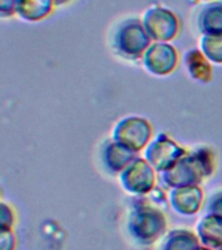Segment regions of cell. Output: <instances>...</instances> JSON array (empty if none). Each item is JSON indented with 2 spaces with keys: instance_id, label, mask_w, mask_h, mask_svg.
<instances>
[{
  "instance_id": "e0dca14e",
  "label": "cell",
  "mask_w": 222,
  "mask_h": 250,
  "mask_svg": "<svg viewBox=\"0 0 222 250\" xmlns=\"http://www.w3.org/2000/svg\"><path fill=\"white\" fill-rule=\"evenodd\" d=\"M55 5H65V4L70 3L72 0H52Z\"/></svg>"
},
{
  "instance_id": "8992f818",
  "label": "cell",
  "mask_w": 222,
  "mask_h": 250,
  "mask_svg": "<svg viewBox=\"0 0 222 250\" xmlns=\"http://www.w3.org/2000/svg\"><path fill=\"white\" fill-rule=\"evenodd\" d=\"M155 183L153 171L144 160L136 159L125 168L121 175V184L124 189L134 194H143L152 189Z\"/></svg>"
},
{
  "instance_id": "4fadbf2b",
  "label": "cell",
  "mask_w": 222,
  "mask_h": 250,
  "mask_svg": "<svg viewBox=\"0 0 222 250\" xmlns=\"http://www.w3.org/2000/svg\"><path fill=\"white\" fill-rule=\"evenodd\" d=\"M202 50L208 60L222 62V34H204Z\"/></svg>"
},
{
  "instance_id": "9a60e30c",
  "label": "cell",
  "mask_w": 222,
  "mask_h": 250,
  "mask_svg": "<svg viewBox=\"0 0 222 250\" xmlns=\"http://www.w3.org/2000/svg\"><path fill=\"white\" fill-rule=\"evenodd\" d=\"M0 15L3 19L16 15V0H0Z\"/></svg>"
},
{
  "instance_id": "52a82bcc",
  "label": "cell",
  "mask_w": 222,
  "mask_h": 250,
  "mask_svg": "<svg viewBox=\"0 0 222 250\" xmlns=\"http://www.w3.org/2000/svg\"><path fill=\"white\" fill-rule=\"evenodd\" d=\"M175 50L165 42H157L147 48L144 66L153 74H167L175 65Z\"/></svg>"
},
{
  "instance_id": "30bf717a",
  "label": "cell",
  "mask_w": 222,
  "mask_h": 250,
  "mask_svg": "<svg viewBox=\"0 0 222 250\" xmlns=\"http://www.w3.org/2000/svg\"><path fill=\"white\" fill-rule=\"evenodd\" d=\"M198 27L203 34H222V0L209 1L200 9Z\"/></svg>"
},
{
  "instance_id": "d6986e66",
  "label": "cell",
  "mask_w": 222,
  "mask_h": 250,
  "mask_svg": "<svg viewBox=\"0 0 222 250\" xmlns=\"http://www.w3.org/2000/svg\"><path fill=\"white\" fill-rule=\"evenodd\" d=\"M203 1H208L209 3V1H214V0H203Z\"/></svg>"
},
{
  "instance_id": "7a4b0ae2",
  "label": "cell",
  "mask_w": 222,
  "mask_h": 250,
  "mask_svg": "<svg viewBox=\"0 0 222 250\" xmlns=\"http://www.w3.org/2000/svg\"><path fill=\"white\" fill-rule=\"evenodd\" d=\"M149 42L151 37L144 29L142 20L134 17L121 21L114 29L112 38L113 50L126 58L146 52L149 47Z\"/></svg>"
},
{
  "instance_id": "5b68a950",
  "label": "cell",
  "mask_w": 222,
  "mask_h": 250,
  "mask_svg": "<svg viewBox=\"0 0 222 250\" xmlns=\"http://www.w3.org/2000/svg\"><path fill=\"white\" fill-rule=\"evenodd\" d=\"M147 159L159 171H167L178 162L185 154L183 148L175 145L166 136L160 134L147 148Z\"/></svg>"
},
{
  "instance_id": "ba28073f",
  "label": "cell",
  "mask_w": 222,
  "mask_h": 250,
  "mask_svg": "<svg viewBox=\"0 0 222 250\" xmlns=\"http://www.w3.org/2000/svg\"><path fill=\"white\" fill-rule=\"evenodd\" d=\"M203 202V191L200 188L182 187L174 188L170 193V203L174 211L181 215H194L200 210Z\"/></svg>"
},
{
  "instance_id": "277c9868",
  "label": "cell",
  "mask_w": 222,
  "mask_h": 250,
  "mask_svg": "<svg viewBox=\"0 0 222 250\" xmlns=\"http://www.w3.org/2000/svg\"><path fill=\"white\" fill-rule=\"evenodd\" d=\"M151 136V126L147 121L136 117L124 119L117 124L116 132L113 130V137H116L118 144L124 145L130 150H140L147 144Z\"/></svg>"
},
{
  "instance_id": "3957f363",
  "label": "cell",
  "mask_w": 222,
  "mask_h": 250,
  "mask_svg": "<svg viewBox=\"0 0 222 250\" xmlns=\"http://www.w3.org/2000/svg\"><path fill=\"white\" fill-rule=\"evenodd\" d=\"M142 22L144 29L156 42H167L178 34L179 20L167 8L153 5L144 12Z\"/></svg>"
},
{
  "instance_id": "9c48e42d",
  "label": "cell",
  "mask_w": 222,
  "mask_h": 250,
  "mask_svg": "<svg viewBox=\"0 0 222 250\" xmlns=\"http://www.w3.org/2000/svg\"><path fill=\"white\" fill-rule=\"evenodd\" d=\"M198 236L203 246L222 250V218L218 215H205L198 224Z\"/></svg>"
},
{
  "instance_id": "2e32d148",
  "label": "cell",
  "mask_w": 222,
  "mask_h": 250,
  "mask_svg": "<svg viewBox=\"0 0 222 250\" xmlns=\"http://www.w3.org/2000/svg\"><path fill=\"white\" fill-rule=\"evenodd\" d=\"M8 240L7 232L5 230H1V250H13L15 249V236L12 234L11 238H9V241Z\"/></svg>"
},
{
  "instance_id": "7c38bea8",
  "label": "cell",
  "mask_w": 222,
  "mask_h": 250,
  "mask_svg": "<svg viewBox=\"0 0 222 250\" xmlns=\"http://www.w3.org/2000/svg\"><path fill=\"white\" fill-rule=\"evenodd\" d=\"M200 240L198 234L187 229L171 230L165 236L160 250H199Z\"/></svg>"
},
{
  "instance_id": "ac0fdd59",
  "label": "cell",
  "mask_w": 222,
  "mask_h": 250,
  "mask_svg": "<svg viewBox=\"0 0 222 250\" xmlns=\"http://www.w3.org/2000/svg\"><path fill=\"white\" fill-rule=\"evenodd\" d=\"M199 250H213V249H209V248H206V246H200V249Z\"/></svg>"
},
{
  "instance_id": "6da1fadb",
  "label": "cell",
  "mask_w": 222,
  "mask_h": 250,
  "mask_svg": "<svg viewBox=\"0 0 222 250\" xmlns=\"http://www.w3.org/2000/svg\"><path fill=\"white\" fill-rule=\"evenodd\" d=\"M165 215L156 207H135L129 215L128 232L131 238L140 245H152L166 230Z\"/></svg>"
},
{
  "instance_id": "8fae6325",
  "label": "cell",
  "mask_w": 222,
  "mask_h": 250,
  "mask_svg": "<svg viewBox=\"0 0 222 250\" xmlns=\"http://www.w3.org/2000/svg\"><path fill=\"white\" fill-rule=\"evenodd\" d=\"M52 0H16V15L25 21H40L52 13Z\"/></svg>"
},
{
  "instance_id": "5bb4252c",
  "label": "cell",
  "mask_w": 222,
  "mask_h": 250,
  "mask_svg": "<svg viewBox=\"0 0 222 250\" xmlns=\"http://www.w3.org/2000/svg\"><path fill=\"white\" fill-rule=\"evenodd\" d=\"M206 211L209 214H214L222 218V190L210 195L209 201L206 203Z\"/></svg>"
}]
</instances>
